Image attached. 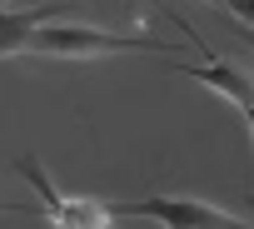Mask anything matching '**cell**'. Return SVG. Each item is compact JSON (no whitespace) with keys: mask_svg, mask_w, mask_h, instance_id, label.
Segmentation results:
<instances>
[{"mask_svg":"<svg viewBox=\"0 0 254 229\" xmlns=\"http://www.w3.org/2000/svg\"><path fill=\"white\" fill-rule=\"evenodd\" d=\"M115 219H160L165 229H254L239 214H224L204 199H175V194H150V199H130V204H110Z\"/></svg>","mask_w":254,"mask_h":229,"instance_id":"cell-2","label":"cell"},{"mask_svg":"<svg viewBox=\"0 0 254 229\" xmlns=\"http://www.w3.org/2000/svg\"><path fill=\"white\" fill-rule=\"evenodd\" d=\"M60 15H65V5H40V10H5V5H0V60L30 50V35L40 25L60 20Z\"/></svg>","mask_w":254,"mask_h":229,"instance_id":"cell-5","label":"cell"},{"mask_svg":"<svg viewBox=\"0 0 254 229\" xmlns=\"http://www.w3.org/2000/svg\"><path fill=\"white\" fill-rule=\"evenodd\" d=\"M249 209H254V194H249Z\"/></svg>","mask_w":254,"mask_h":229,"instance_id":"cell-8","label":"cell"},{"mask_svg":"<svg viewBox=\"0 0 254 229\" xmlns=\"http://www.w3.org/2000/svg\"><path fill=\"white\" fill-rule=\"evenodd\" d=\"M55 229H70V224H55Z\"/></svg>","mask_w":254,"mask_h":229,"instance_id":"cell-9","label":"cell"},{"mask_svg":"<svg viewBox=\"0 0 254 229\" xmlns=\"http://www.w3.org/2000/svg\"><path fill=\"white\" fill-rule=\"evenodd\" d=\"M15 174L40 194V204H30L35 214H45L50 224H70V229H115L110 219V204H100V199H70V194H60L55 184H50V174L35 165V160H15Z\"/></svg>","mask_w":254,"mask_h":229,"instance_id":"cell-3","label":"cell"},{"mask_svg":"<svg viewBox=\"0 0 254 229\" xmlns=\"http://www.w3.org/2000/svg\"><path fill=\"white\" fill-rule=\"evenodd\" d=\"M120 50H160L170 55V40H145V35H110L100 25H40L30 35V55H65V60H90V55H120Z\"/></svg>","mask_w":254,"mask_h":229,"instance_id":"cell-1","label":"cell"},{"mask_svg":"<svg viewBox=\"0 0 254 229\" xmlns=\"http://www.w3.org/2000/svg\"><path fill=\"white\" fill-rule=\"evenodd\" d=\"M244 40H249V45H254V30H244Z\"/></svg>","mask_w":254,"mask_h":229,"instance_id":"cell-7","label":"cell"},{"mask_svg":"<svg viewBox=\"0 0 254 229\" xmlns=\"http://www.w3.org/2000/svg\"><path fill=\"white\" fill-rule=\"evenodd\" d=\"M170 20H175V25H180V30L190 35V45H194V50H199V60H204L199 70H185V65H180L175 75H194L199 85H209V90H219L224 100H234V105H254V80H249L244 70H234L229 60H219V55H214V50H209V45L199 40V30H194V25H190L185 15H175V10H170Z\"/></svg>","mask_w":254,"mask_h":229,"instance_id":"cell-4","label":"cell"},{"mask_svg":"<svg viewBox=\"0 0 254 229\" xmlns=\"http://www.w3.org/2000/svg\"><path fill=\"white\" fill-rule=\"evenodd\" d=\"M244 114H249V130H254V105H244Z\"/></svg>","mask_w":254,"mask_h":229,"instance_id":"cell-6","label":"cell"},{"mask_svg":"<svg viewBox=\"0 0 254 229\" xmlns=\"http://www.w3.org/2000/svg\"><path fill=\"white\" fill-rule=\"evenodd\" d=\"M0 5H10V0H0Z\"/></svg>","mask_w":254,"mask_h":229,"instance_id":"cell-10","label":"cell"}]
</instances>
